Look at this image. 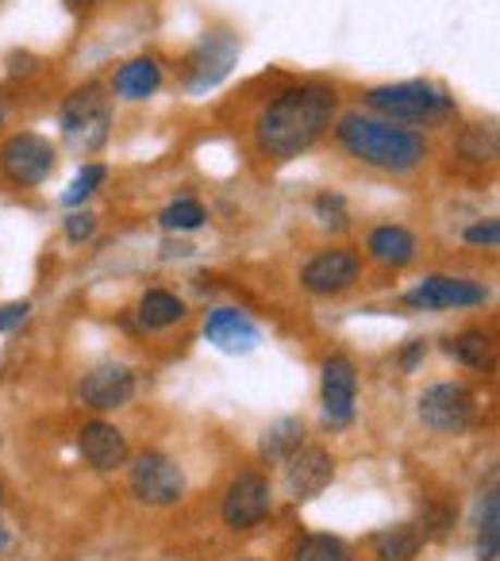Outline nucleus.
Segmentation results:
<instances>
[{"instance_id":"obj_1","label":"nucleus","mask_w":500,"mask_h":561,"mask_svg":"<svg viewBox=\"0 0 500 561\" xmlns=\"http://www.w3.org/2000/svg\"><path fill=\"white\" fill-rule=\"evenodd\" d=\"M331 115H336V93L328 85H296V89H285L258 112L255 123L258 147L273 162H289V158L304 155L331 127Z\"/></svg>"},{"instance_id":"obj_2","label":"nucleus","mask_w":500,"mask_h":561,"mask_svg":"<svg viewBox=\"0 0 500 561\" xmlns=\"http://www.w3.org/2000/svg\"><path fill=\"white\" fill-rule=\"evenodd\" d=\"M339 143L351 150L358 162L386 173H408L427 158L424 135L408 127H397L389 120H369V115H343L336 127Z\"/></svg>"},{"instance_id":"obj_3","label":"nucleus","mask_w":500,"mask_h":561,"mask_svg":"<svg viewBox=\"0 0 500 561\" xmlns=\"http://www.w3.org/2000/svg\"><path fill=\"white\" fill-rule=\"evenodd\" d=\"M366 105L374 112L389 115V123H431L451 112V97H443V93L427 82H401V85L369 89Z\"/></svg>"},{"instance_id":"obj_4","label":"nucleus","mask_w":500,"mask_h":561,"mask_svg":"<svg viewBox=\"0 0 500 561\" xmlns=\"http://www.w3.org/2000/svg\"><path fill=\"white\" fill-rule=\"evenodd\" d=\"M108 123H112V105H108L100 85H85L62 105V135L74 150L93 155L108 138Z\"/></svg>"},{"instance_id":"obj_5","label":"nucleus","mask_w":500,"mask_h":561,"mask_svg":"<svg viewBox=\"0 0 500 561\" xmlns=\"http://www.w3.org/2000/svg\"><path fill=\"white\" fill-rule=\"evenodd\" d=\"M0 170L12 185L20 188H32V185H42L54 170V147H50L42 135H12L4 147H0Z\"/></svg>"},{"instance_id":"obj_6","label":"nucleus","mask_w":500,"mask_h":561,"mask_svg":"<svg viewBox=\"0 0 500 561\" xmlns=\"http://www.w3.org/2000/svg\"><path fill=\"white\" fill-rule=\"evenodd\" d=\"M419 419L439 435H459L474 424V392L466 385H431L419 397Z\"/></svg>"},{"instance_id":"obj_7","label":"nucleus","mask_w":500,"mask_h":561,"mask_svg":"<svg viewBox=\"0 0 500 561\" xmlns=\"http://www.w3.org/2000/svg\"><path fill=\"white\" fill-rule=\"evenodd\" d=\"M132 492L143 504H178L181 492H185V473L170 462L166 454H143L132 465Z\"/></svg>"},{"instance_id":"obj_8","label":"nucleus","mask_w":500,"mask_h":561,"mask_svg":"<svg viewBox=\"0 0 500 561\" xmlns=\"http://www.w3.org/2000/svg\"><path fill=\"white\" fill-rule=\"evenodd\" d=\"M489 301V289L466 281V277H427L404 296L408 308H424V312H439V308H477V304Z\"/></svg>"},{"instance_id":"obj_9","label":"nucleus","mask_w":500,"mask_h":561,"mask_svg":"<svg viewBox=\"0 0 500 561\" xmlns=\"http://www.w3.org/2000/svg\"><path fill=\"white\" fill-rule=\"evenodd\" d=\"M235 58H239V47H235V39H231V35H223V32L205 35V39L197 42V50L190 54V62H185L190 89L205 93V89H212V85H220L223 77L231 74Z\"/></svg>"},{"instance_id":"obj_10","label":"nucleus","mask_w":500,"mask_h":561,"mask_svg":"<svg viewBox=\"0 0 500 561\" xmlns=\"http://www.w3.org/2000/svg\"><path fill=\"white\" fill-rule=\"evenodd\" d=\"M270 515V485L258 473H243L223 492V523L235 530L258 527Z\"/></svg>"},{"instance_id":"obj_11","label":"nucleus","mask_w":500,"mask_h":561,"mask_svg":"<svg viewBox=\"0 0 500 561\" xmlns=\"http://www.w3.org/2000/svg\"><path fill=\"white\" fill-rule=\"evenodd\" d=\"M331 477H336V462H331V454L324 447H304L285 462V485L293 492V500L320 497L324 488L331 485Z\"/></svg>"},{"instance_id":"obj_12","label":"nucleus","mask_w":500,"mask_h":561,"mask_svg":"<svg viewBox=\"0 0 500 561\" xmlns=\"http://www.w3.org/2000/svg\"><path fill=\"white\" fill-rule=\"evenodd\" d=\"M358 281V258L351 251H324L304 266L301 273V285L316 296H331V293H343Z\"/></svg>"},{"instance_id":"obj_13","label":"nucleus","mask_w":500,"mask_h":561,"mask_svg":"<svg viewBox=\"0 0 500 561\" xmlns=\"http://www.w3.org/2000/svg\"><path fill=\"white\" fill-rule=\"evenodd\" d=\"M354 392H358V377H354L351 358L324 362V415H328V424H336V427L351 424Z\"/></svg>"},{"instance_id":"obj_14","label":"nucleus","mask_w":500,"mask_h":561,"mask_svg":"<svg viewBox=\"0 0 500 561\" xmlns=\"http://www.w3.org/2000/svg\"><path fill=\"white\" fill-rule=\"evenodd\" d=\"M132 397H135V377L127 366H97L82 381V400L89 407H97V412L123 407Z\"/></svg>"},{"instance_id":"obj_15","label":"nucleus","mask_w":500,"mask_h":561,"mask_svg":"<svg viewBox=\"0 0 500 561\" xmlns=\"http://www.w3.org/2000/svg\"><path fill=\"white\" fill-rule=\"evenodd\" d=\"M205 334L223 354H246V350H255L258 342V327L235 308H216L205 324Z\"/></svg>"},{"instance_id":"obj_16","label":"nucleus","mask_w":500,"mask_h":561,"mask_svg":"<svg viewBox=\"0 0 500 561\" xmlns=\"http://www.w3.org/2000/svg\"><path fill=\"white\" fill-rule=\"evenodd\" d=\"M77 447H82V458L93 465V469H120L123 462H127V439H123L120 431H115L112 424H89L82 427V439H77Z\"/></svg>"},{"instance_id":"obj_17","label":"nucleus","mask_w":500,"mask_h":561,"mask_svg":"<svg viewBox=\"0 0 500 561\" xmlns=\"http://www.w3.org/2000/svg\"><path fill=\"white\" fill-rule=\"evenodd\" d=\"M158 85H162V65L155 58H132L115 70L112 89L120 100H147L158 93Z\"/></svg>"},{"instance_id":"obj_18","label":"nucleus","mask_w":500,"mask_h":561,"mask_svg":"<svg viewBox=\"0 0 500 561\" xmlns=\"http://www.w3.org/2000/svg\"><path fill=\"white\" fill-rule=\"evenodd\" d=\"M369 254H374V261H381V266H408V261L416 258V239H412V231L397 228V223H386V228H378L369 235Z\"/></svg>"},{"instance_id":"obj_19","label":"nucleus","mask_w":500,"mask_h":561,"mask_svg":"<svg viewBox=\"0 0 500 561\" xmlns=\"http://www.w3.org/2000/svg\"><path fill=\"white\" fill-rule=\"evenodd\" d=\"M178 319H185V304L173 293L155 289V293H147L139 301V324L147 327V331H162V327H173Z\"/></svg>"},{"instance_id":"obj_20","label":"nucleus","mask_w":500,"mask_h":561,"mask_svg":"<svg viewBox=\"0 0 500 561\" xmlns=\"http://www.w3.org/2000/svg\"><path fill=\"white\" fill-rule=\"evenodd\" d=\"M301 439H304V427L301 419H281L266 431L263 439V458L266 462H289V458L301 450Z\"/></svg>"},{"instance_id":"obj_21","label":"nucleus","mask_w":500,"mask_h":561,"mask_svg":"<svg viewBox=\"0 0 500 561\" xmlns=\"http://www.w3.org/2000/svg\"><path fill=\"white\" fill-rule=\"evenodd\" d=\"M447 354L459 358L462 366H469V369H485L492 358V339L485 331H466V334H459V339L447 342Z\"/></svg>"},{"instance_id":"obj_22","label":"nucleus","mask_w":500,"mask_h":561,"mask_svg":"<svg viewBox=\"0 0 500 561\" xmlns=\"http://www.w3.org/2000/svg\"><path fill=\"white\" fill-rule=\"evenodd\" d=\"M374 550L381 561H412L419 550V535L412 527H389L374 538Z\"/></svg>"},{"instance_id":"obj_23","label":"nucleus","mask_w":500,"mask_h":561,"mask_svg":"<svg viewBox=\"0 0 500 561\" xmlns=\"http://www.w3.org/2000/svg\"><path fill=\"white\" fill-rule=\"evenodd\" d=\"M205 220H208V212L197 200H173L170 208L158 216V223H162L166 231H197V228H205Z\"/></svg>"},{"instance_id":"obj_24","label":"nucleus","mask_w":500,"mask_h":561,"mask_svg":"<svg viewBox=\"0 0 500 561\" xmlns=\"http://www.w3.org/2000/svg\"><path fill=\"white\" fill-rule=\"evenodd\" d=\"M497 546H500V500L497 492H489L485 515H481V538H477V558L497 561Z\"/></svg>"},{"instance_id":"obj_25","label":"nucleus","mask_w":500,"mask_h":561,"mask_svg":"<svg viewBox=\"0 0 500 561\" xmlns=\"http://www.w3.org/2000/svg\"><path fill=\"white\" fill-rule=\"evenodd\" d=\"M293 561H346V546L331 535H308L296 546Z\"/></svg>"},{"instance_id":"obj_26","label":"nucleus","mask_w":500,"mask_h":561,"mask_svg":"<svg viewBox=\"0 0 500 561\" xmlns=\"http://www.w3.org/2000/svg\"><path fill=\"white\" fill-rule=\"evenodd\" d=\"M462 155L469 158V162H492L497 158V131L492 127H466V135H462Z\"/></svg>"},{"instance_id":"obj_27","label":"nucleus","mask_w":500,"mask_h":561,"mask_svg":"<svg viewBox=\"0 0 500 561\" xmlns=\"http://www.w3.org/2000/svg\"><path fill=\"white\" fill-rule=\"evenodd\" d=\"M105 178H108V170H105V166H100V162L85 166V170L74 178V185H70L66 193H62V204H70V208H74V204L89 200V196L97 193V185H100V181H105Z\"/></svg>"},{"instance_id":"obj_28","label":"nucleus","mask_w":500,"mask_h":561,"mask_svg":"<svg viewBox=\"0 0 500 561\" xmlns=\"http://www.w3.org/2000/svg\"><path fill=\"white\" fill-rule=\"evenodd\" d=\"M316 216H320V223H328V228H346V212H343V196H316Z\"/></svg>"},{"instance_id":"obj_29","label":"nucleus","mask_w":500,"mask_h":561,"mask_svg":"<svg viewBox=\"0 0 500 561\" xmlns=\"http://www.w3.org/2000/svg\"><path fill=\"white\" fill-rule=\"evenodd\" d=\"M97 235V216L93 212H74L66 216V239L70 243H85V239Z\"/></svg>"},{"instance_id":"obj_30","label":"nucleus","mask_w":500,"mask_h":561,"mask_svg":"<svg viewBox=\"0 0 500 561\" xmlns=\"http://www.w3.org/2000/svg\"><path fill=\"white\" fill-rule=\"evenodd\" d=\"M497 239H500V223L497 220L474 223V228L466 231V243H474V246H497Z\"/></svg>"},{"instance_id":"obj_31","label":"nucleus","mask_w":500,"mask_h":561,"mask_svg":"<svg viewBox=\"0 0 500 561\" xmlns=\"http://www.w3.org/2000/svg\"><path fill=\"white\" fill-rule=\"evenodd\" d=\"M27 312H32V304H27V301L4 304V308H0V331H16V327L27 319Z\"/></svg>"},{"instance_id":"obj_32","label":"nucleus","mask_w":500,"mask_h":561,"mask_svg":"<svg viewBox=\"0 0 500 561\" xmlns=\"http://www.w3.org/2000/svg\"><path fill=\"white\" fill-rule=\"evenodd\" d=\"M419 358H424V342H412V346L404 350V358H401V362H404V369H408V374H412Z\"/></svg>"},{"instance_id":"obj_33","label":"nucleus","mask_w":500,"mask_h":561,"mask_svg":"<svg viewBox=\"0 0 500 561\" xmlns=\"http://www.w3.org/2000/svg\"><path fill=\"white\" fill-rule=\"evenodd\" d=\"M66 4H77V9H82V4H93V0H66Z\"/></svg>"},{"instance_id":"obj_34","label":"nucleus","mask_w":500,"mask_h":561,"mask_svg":"<svg viewBox=\"0 0 500 561\" xmlns=\"http://www.w3.org/2000/svg\"><path fill=\"white\" fill-rule=\"evenodd\" d=\"M4 542H9V535H4V530H0V546H4Z\"/></svg>"}]
</instances>
